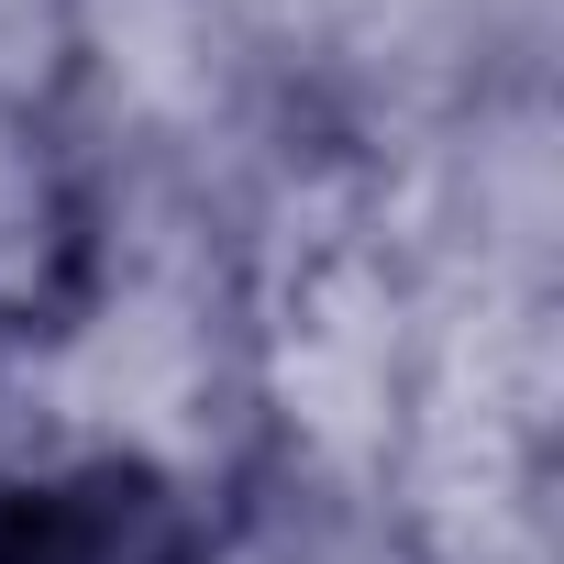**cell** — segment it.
I'll list each match as a JSON object with an SVG mask.
<instances>
[{"mask_svg":"<svg viewBox=\"0 0 564 564\" xmlns=\"http://www.w3.org/2000/svg\"><path fill=\"white\" fill-rule=\"evenodd\" d=\"M0 564H177V509L155 476H67L0 498Z\"/></svg>","mask_w":564,"mask_h":564,"instance_id":"6da1fadb","label":"cell"}]
</instances>
